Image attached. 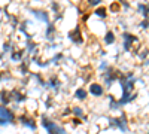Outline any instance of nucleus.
<instances>
[{
  "label": "nucleus",
  "instance_id": "obj_1",
  "mask_svg": "<svg viewBox=\"0 0 149 134\" xmlns=\"http://www.w3.org/2000/svg\"><path fill=\"white\" fill-rule=\"evenodd\" d=\"M42 125L48 131V134H66V130L61 128L58 124H55L54 121L48 119L46 116H42Z\"/></svg>",
  "mask_w": 149,
  "mask_h": 134
},
{
  "label": "nucleus",
  "instance_id": "obj_2",
  "mask_svg": "<svg viewBox=\"0 0 149 134\" xmlns=\"http://www.w3.org/2000/svg\"><path fill=\"white\" fill-rule=\"evenodd\" d=\"M15 115L14 112H10L6 106H0V127H5L14 122Z\"/></svg>",
  "mask_w": 149,
  "mask_h": 134
},
{
  "label": "nucleus",
  "instance_id": "obj_3",
  "mask_svg": "<svg viewBox=\"0 0 149 134\" xmlns=\"http://www.w3.org/2000/svg\"><path fill=\"white\" fill-rule=\"evenodd\" d=\"M109 121H110V127H116V128H119L122 133L128 131V127H127V118L124 116V115H121V116H118V118H110Z\"/></svg>",
  "mask_w": 149,
  "mask_h": 134
},
{
  "label": "nucleus",
  "instance_id": "obj_4",
  "mask_svg": "<svg viewBox=\"0 0 149 134\" xmlns=\"http://www.w3.org/2000/svg\"><path fill=\"white\" fill-rule=\"evenodd\" d=\"M18 121L24 125V127H29L31 131H36V128H37V125H36V121H34V118H31V116H27V115H21V116H18Z\"/></svg>",
  "mask_w": 149,
  "mask_h": 134
},
{
  "label": "nucleus",
  "instance_id": "obj_5",
  "mask_svg": "<svg viewBox=\"0 0 149 134\" xmlns=\"http://www.w3.org/2000/svg\"><path fill=\"white\" fill-rule=\"evenodd\" d=\"M118 79H119V73L116 70H113V69H109L107 73H106V79H104L107 87H110V85L113 83L115 81H118Z\"/></svg>",
  "mask_w": 149,
  "mask_h": 134
},
{
  "label": "nucleus",
  "instance_id": "obj_6",
  "mask_svg": "<svg viewBox=\"0 0 149 134\" xmlns=\"http://www.w3.org/2000/svg\"><path fill=\"white\" fill-rule=\"evenodd\" d=\"M69 39H70L72 42H74V43H82V42H84V37L81 36V28L76 27L73 31H70V33H69Z\"/></svg>",
  "mask_w": 149,
  "mask_h": 134
},
{
  "label": "nucleus",
  "instance_id": "obj_7",
  "mask_svg": "<svg viewBox=\"0 0 149 134\" xmlns=\"http://www.w3.org/2000/svg\"><path fill=\"white\" fill-rule=\"evenodd\" d=\"M31 14L37 18V19H40V21H43V22H49V15H48V12L46 10H39V9H31L30 10Z\"/></svg>",
  "mask_w": 149,
  "mask_h": 134
},
{
  "label": "nucleus",
  "instance_id": "obj_8",
  "mask_svg": "<svg viewBox=\"0 0 149 134\" xmlns=\"http://www.w3.org/2000/svg\"><path fill=\"white\" fill-rule=\"evenodd\" d=\"M90 94L94 95V97H102L103 95V87H102L100 83H91Z\"/></svg>",
  "mask_w": 149,
  "mask_h": 134
},
{
  "label": "nucleus",
  "instance_id": "obj_9",
  "mask_svg": "<svg viewBox=\"0 0 149 134\" xmlns=\"http://www.w3.org/2000/svg\"><path fill=\"white\" fill-rule=\"evenodd\" d=\"M9 99H10V101L14 100L15 103H21V101L26 100V95L21 94V92L17 91V90H14V91H10V92H9Z\"/></svg>",
  "mask_w": 149,
  "mask_h": 134
},
{
  "label": "nucleus",
  "instance_id": "obj_10",
  "mask_svg": "<svg viewBox=\"0 0 149 134\" xmlns=\"http://www.w3.org/2000/svg\"><path fill=\"white\" fill-rule=\"evenodd\" d=\"M54 33H55V27H54V24L52 22H48V30H46V37L48 40H54Z\"/></svg>",
  "mask_w": 149,
  "mask_h": 134
},
{
  "label": "nucleus",
  "instance_id": "obj_11",
  "mask_svg": "<svg viewBox=\"0 0 149 134\" xmlns=\"http://www.w3.org/2000/svg\"><path fill=\"white\" fill-rule=\"evenodd\" d=\"M74 97H76L78 100H85L86 97H88V92H86V90H84V88H78L76 92H74Z\"/></svg>",
  "mask_w": 149,
  "mask_h": 134
},
{
  "label": "nucleus",
  "instance_id": "obj_12",
  "mask_svg": "<svg viewBox=\"0 0 149 134\" xmlns=\"http://www.w3.org/2000/svg\"><path fill=\"white\" fill-rule=\"evenodd\" d=\"M22 55H24V51H12L10 60H14V61H19V60H22Z\"/></svg>",
  "mask_w": 149,
  "mask_h": 134
},
{
  "label": "nucleus",
  "instance_id": "obj_13",
  "mask_svg": "<svg viewBox=\"0 0 149 134\" xmlns=\"http://www.w3.org/2000/svg\"><path fill=\"white\" fill-rule=\"evenodd\" d=\"M113 42H115V34L112 33V31H107L106 36H104V43L106 45H112Z\"/></svg>",
  "mask_w": 149,
  "mask_h": 134
},
{
  "label": "nucleus",
  "instance_id": "obj_14",
  "mask_svg": "<svg viewBox=\"0 0 149 134\" xmlns=\"http://www.w3.org/2000/svg\"><path fill=\"white\" fill-rule=\"evenodd\" d=\"M72 113L73 115H76V118H85L84 116V110H82V107H79V106H74V107H72Z\"/></svg>",
  "mask_w": 149,
  "mask_h": 134
},
{
  "label": "nucleus",
  "instance_id": "obj_15",
  "mask_svg": "<svg viewBox=\"0 0 149 134\" xmlns=\"http://www.w3.org/2000/svg\"><path fill=\"white\" fill-rule=\"evenodd\" d=\"M0 101H2V106L8 104V103L10 101V99H9V92H6V91H2V92H0Z\"/></svg>",
  "mask_w": 149,
  "mask_h": 134
},
{
  "label": "nucleus",
  "instance_id": "obj_16",
  "mask_svg": "<svg viewBox=\"0 0 149 134\" xmlns=\"http://www.w3.org/2000/svg\"><path fill=\"white\" fill-rule=\"evenodd\" d=\"M94 14H95L97 17H100V18H106V17H107V9H106V8H97V9L94 10Z\"/></svg>",
  "mask_w": 149,
  "mask_h": 134
},
{
  "label": "nucleus",
  "instance_id": "obj_17",
  "mask_svg": "<svg viewBox=\"0 0 149 134\" xmlns=\"http://www.w3.org/2000/svg\"><path fill=\"white\" fill-rule=\"evenodd\" d=\"M122 39L125 40V42H130V43L137 42V37H136V36H133V34H130V33H122Z\"/></svg>",
  "mask_w": 149,
  "mask_h": 134
},
{
  "label": "nucleus",
  "instance_id": "obj_18",
  "mask_svg": "<svg viewBox=\"0 0 149 134\" xmlns=\"http://www.w3.org/2000/svg\"><path fill=\"white\" fill-rule=\"evenodd\" d=\"M139 10H140V14H143V17L146 18V15H148V6L146 5H139Z\"/></svg>",
  "mask_w": 149,
  "mask_h": 134
},
{
  "label": "nucleus",
  "instance_id": "obj_19",
  "mask_svg": "<svg viewBox=\"0 0 149 134\" xmlns=\"http://www.w3.org/2000/svg\"><path fill=\"white\" fill-rule=\"evenodd\" d=\"M36 46H37L36 43H33V42H29V43H27V51H29V52H33V51L36 49Z\"/></svg>",
  "mask_w": 149,
  "mask_h": 134
},
{
  "label": "nucleus",
  "instance_id": "obj_20",
  "mask_svg": "<svg viewBox=\"0 0 149 134\" xmlns=\"http://www.w3.org/2000/svg\"><path fill=\"white\" fill-rule=\"evenodd\" d=\"M63 58V54H57V55H54V58L51 60V63H57L58 60H61Z\"/></svg>",
  "mask_w": 149,
  "mask_h": 134
},
{
  "label": "nucleus",
  "instance_id": "obj_21",
  "mask_svg": "<svg viewBox=\"0 0 149 134\" xmlns=\"http://www.w3.org/2000/svg\"><path fill=\"white\" fill-rule=\"evenodd\" d=\"M100 2H102V0H90V5L91 6H95V5H98Z\"/></svg>",
  "mask_w": 149,
  "mask_h": 134
},
{
  "label": "nucleus",
  "instance_id": "obj_22",
  "mask_svg": "<svg viewBox=\"0 0 149 134\" xmlns=\"http://www.w3.org/2000/svg\"><path fill=\"white\" fill-rule=\"evenodd\" d=\"M140 27H142V28H145V30H146V28H148V21H146V19H145V21H142V22H140Z\"/></svg>",
  "mask_w": 149,
  "mask_h": 134
},
{
  "label": "nucleus",
  "instance_id": "obj_23",
  "mask_svg": "<svg viewBox=\"0 0 149 134\" xmlns=\"http://www.w3.org/2000/svg\"><path fill=\"white\" fill-rule=\"evenodd\" d=\"M110 9H112V12H118V9H119V6H118V5L115 3V5H112V8H110Z\"/></svg>",
  "mask_w": 149,
  "mask_h": 134
},
{
  "label": "nucleus",
  "instance_id": "obj_24",
  "mask_svg": "<svg viewBox=\"0 0 149 134\" xmlns=\"http://www.w3.org/2000/svg\"><path fill=\"white\" fill-rule=\"evenodd\" d=\"M106 67H107V63H106V61H103V63L100 64V70H104Z\"/></svg>",
  "mask_w": 149,
  "mask_h": 134
},
{
  "label": "nucleus",
  "instance_id": "obj_25",
  "mask_svg": "<svg viewBox=\"0 0 149 134\" xmlns=\"http://www.w3.org/2000/svg\"><path fill=\"white\" fill-rule=\"evenodd\" d=\"M3 49H5V52H6V51H9V49H10V45H9V43H5Z\"/></svg>",
  "mask_w": 149,
  "mask_h": 134
},
{
  "label": "nucleus",
  "instance_id": "obj_26",
  "mask_svg": "<svg viewBox=\"0 0 149 134\" xmlns=\"http://www.w3.org/2000/svg\"><path fill=\"white\" fill-rule=\"evenodd\" d=\"M52 8H54V12H58V5L57 3H52Z\"/></svg>",
  "mask_w": 149,
  "mask_h": 134
}]
</instances>
